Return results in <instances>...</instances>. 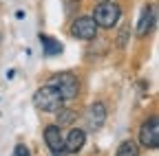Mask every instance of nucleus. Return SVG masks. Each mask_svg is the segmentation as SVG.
<instances>
[{
    "label": "nucleus",
    "instance_id": "obj_6",
    "mask_svg": "<svg viewBox=\"0 0 159 156\" xmlns=\"http://www.w3.org/2000/svg\"><path fill=\"white\" fill-rule=\"evenodd\" d=\"M73 35L80 37V40H93L97 33V24L93 22V18H77L73 22Z\"/></svg>",
    "mask_w": 159,
    "mask_h": 156
},
{
    "label": "nucleus",
    "instance_id": "obj_2",
    "mask_svg": "<svg viewBox=\"0 0 159 156\" xmlns=\"http://www.w3.org/2000/svg\"><path fill=\"white\" fill-rule=\"evenodd\" d=\"M51 86H53L60 95H62L64 101L75 99L77 92H80V82H77V77H75L73 73H57V75H53Z\"/></svg>",
    "mask_w": 159,
    "mask_h": 156
},
{
    "label": "nucleus",
    "instance_id": "obj_5",
    "mask_svg": "<svg viewBox=\"0 0 159 156\" xmlns=\"http://www.w3.org/2000/svg\"><path fill=\"white\" fill-rule=\"evenodd\" d=\"M44 141H47L53 156H66L64 139H62V134H60V125H47L44 128Z\"/></svg>",
    "mask_w": 159,
    "mask_h": 156
},
{
    "label": "nucleus",
    "instance_id": "obj_10",
    "mask_svg": "<svg viewBox=\"0 0 159 156\" xmlns=\"http://www.w3.org/2000/svg\"><path fill=\"white\" fill-rule=\"evenodd\" d=\"M40 42H42V46H44V53H47V55H57L60 51H62L60 42H57V40H53V37H49V35H40Z\"/></svg>",
    "mask_w": 159,
    "mask_h": 156
},
{
    "label": "nucleus",
    "instance_id": "obj_8",
    "mask_svg": "<svg viewBox=\"0 0 159 156\" xmlns=\"http://www.w3.org/2000/svg\"><path fill=\"white\" fill-rule=\"evenodd\" d=\"M84 143H86V132L80 130V128H73L66 134V139H64V150H66V154L69 152L75 154V152H80V150L84 147Z\"/></svg>",
    "mask_w": 159,
    "mask_h": 156
},
{
    "label": "nucleus",
    "instance_id": "obj_13",
    "mask_svg": "<svg viewBox=\"0 0 159 156\" xmlns=\"http://www.w3.org/2000/svg\"><path fill=\"white\" fill-rule=\"evenodd\" d=\"M13 156H31V152H29L27 145H18V147L13 150Z\"/></svg>",
    "mask_w": 159,
    "mask_h": 156
},
{
    "label": "nucleus",
    "instance_id": "obj_11",
    "mask_svg": "<svg viewBox=\"0 0 159 156\" xmlns=\"http://www.w3.org/2000/svg\"><path fill=\"white\" fill-rule=\"evenodd\" d=\"M115 156H139V150H137V145L133 141H124L122 145H119Z\"/></svg>",
    "mask_w": 159,
    "mask_h": 156
},
{
    "label": "nucleus",
    "instance_id": "obj_14",
    "mask_svg": "<svg viewBox=\"0 0 159 156\" xmlns=\"http://www.w3.org/2000/svg\"><path fill=\"white\" fill-rule=\"evenodd\" d=\"M102 2H104V0H102Z\"/></svg>",
    "mask_w": 159,
    "mask_h": 156
},
{
    "label": "nucleus",
    "instance_id": "obj_9",
    "mask_svg": "<svg viewBox=\"0 0 159 156\" xmlns=\"http://www.w3.org/2000/svg\"><path fill=\"white\" fill-rule=\"evenodd\" d=\"M155 24V7H144L142 11V18H139V22H137V35L139 37H144Z\"/></svg>",
    "mask_w": 159,
    "mask_h": 156
},
{
    "label": "nucleus",
    "instance_id": "obj_12",
    "mask_svg": "<svg viewBox=\"0 0 159 156\" xmlns=\"http://www.w3.org/2000/svg\"><path fill=\"white\" fill-rule=\"evenodd\" d=\"M57 112V123L60 125H66V123H71L73 119H75V112L73 110H62V108H60V110H55Z\"/></svg>",
    "mask_w": 159,
    "mask_h": 156
},
{
    "label": "nucleus",
    "instance_id": "obj_7",
    "mask_svg": "<svg viewBox=\"0 0 159 156\" xmlns=\"http://www.w3.org/2000/svg\"><path fill=\"white\" fill-rule=\"evenodd\" d=\"M86 121H89V128L99 130V128L104 125V121H106V106L102 101H95L89 108V112H86Z\"/></svg>",
    "mask_w": 159,
    "mask_h": 156
},
{
    "label": "nucleus",
    "instance_id": "obj_4",
    "mask_svg": "<svg viewBox=\"0 0 159 156\" xmlns=\"http://www.w3.org/2000/svg\"><path fill=\"white\" fill-rule=\"evenodd\" d=\"M139 143L148 150L159 147V119L157 116H150L142 125V130H139Z\"/></svg>",
    "mask_w": 159,
    "mask_h": 156
},
{
    "label": "nucleus",
    "instance_id": "obj_1",
    "mask_svg": "<svg viewBox=\"0 0 159 156\" xmlns=\"http://www.w3.org/2000/svg\"><path fill=\"white\" fill-rule=\"evenodd\" d=\"M33 103H35V108L44 110V112H55V110L62 108L64 99H62V95H60V92L49 84V86H42L40 90H35Z\"/></svg>",
    "mask_w": 159,
    "mask_h": 156
},
{
    "label": "nucleus",
    "instance_id": "obj_3",
    "mask_svg": "<svg viewBox=\"0 0 159 156\" xmlns=\"http://www.w3.org/2000/svg\"><path fill=\"white\" fill-rule=\"evenodd\" d=\"M119 7L115 2H108V0H104V2H99L95 7V18H93V22L97 27H104V29H113L119 20Z\"/></svg>",
    "mask_w": 159,
    "mask_h": 156
}]
</instances>
